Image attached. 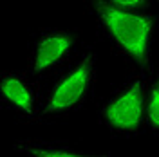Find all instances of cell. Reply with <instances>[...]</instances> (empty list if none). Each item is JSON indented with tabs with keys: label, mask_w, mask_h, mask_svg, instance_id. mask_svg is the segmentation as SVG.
Returning a JSON list of instances; mask_svg holds the SVG:
<instances>
[{
	"label": "cell",
	"mask_w": 159,
	"mask_h": 157,
	"mask_svg": "<svg viewBox=\"0 0 159 157\" xmlns=\"http://www.w3.org/2000/svg\"><path fill=\"white\" fill-rule=\"evenodd\" d=\"M145 127L159 134V83L152 79L148 85V98H147V125Z\"/></svg>",
	"instance_id": "obj_7"
},
{
	"label": "cell",
	"mask_w": 159,
	"mask_h": 157,
	"mask_svg": "<svg viewBox=\"0 0 159 157\" xmlns=\"http://www.w3.org/2000/svg\"><path fill=\"white\" fill-rule=\"evenodd\" d=\"M154 81H156V83H159V65H157V69H156V76H154Z\"/></svg>",
	"instance_id": "obj_9"
},
{
	"label": "cell",
	"mask_w": 159,
	"mask_h": 157,
	"mask_svg": "<svg viewBox=\"0 0 159 157\" xmlns=\"http://www.w3.org/2000/svg\"><path fill=\"white\" fill-rule=\"evenodd\" d=\"M78 49L76 34L65 29H43L36 34L29 52V72L43 76L67 67Z\"/></svg>",
	"instance_id": "obj_4"
},
{
	"label": "cell",
	"mask_w": 159,
	"mask_h": 157,
	"mask_svg": "<svg viewBox=\"0 0 159 157\" xmlns=\"http://www.w3.org/2000/svg\"><path fill=\"white\" fill-rule=\"evenodd\" d=\"M98 56L94 49H87L60 70L58 78L43 96L36 121L58 119L78 112L89 103L96 85Z\"/></svg>",
	"instance_id": "obj_2"
},
{
	"label": "cell",
	"mask_w": 159,
	"mask_h": 157,
	"mask_svg": "<svg viewBox=\"0 0 159 157\" xmlns=\"http://www.w3.org/2000/svg\"><path fill=\"white\" fill-rule=\"evenodd\" d=\"M148 85L145 70H139L114 88L103 101L99 119L110 134L130 137L147 125Z\"/></svg>",
	"instance_id": "obj_3"
},
{
	"label": "cell",
	"mask_w": 159,
	"mask_h": 157,
	"mask_svg": "<svg viewBox=\"0 0 159 157\" xmlns=\"http://www.w3.org/2000/svg\"><path fill=\"white\" fill-rule=\"evenodd\" d=\"M157 2H159V0H157Z\"/></svg>",
	"instance_id": "obj_10"
},
{
	"label": "cell",
	"mask_w": 159,
	"mask_h": 157,
	"mask_svg": "<svg viewBox=\"0 0 159 157\" xmlns=\"http://www.w3.org/2000/svg\"><path fill=\"white\" fill-rule=\"evenodd\" d=\"M0 103L20 118L36 121L43 98L34 74L22 70H4L0 76Z\"/></svg>",
	"instance_id": "obj_5"
},
{
	"label": "cell",
	"mask_w": 159,
	"mask_h": 157,
	"mask_svg": "<svg viewBox=\"0 0 159 157\" xmlns=\"http://www.w3.org/2000/svg\"><path fill=\"white\" fill-rule=\"evenodd\" d=\"M92 13L99 33L110 47L141 70L147 69L156 27L154 16L145 9H125L103 0H92Z\"/></svg>",
	"instance_id": "obj_1"
},
{
	"label": "cell",
	"mask_w": 159,
	"mask_h": 157,
	"mask_svg": "<svg viewBox=\"0 0 159 157\" xmlns=\"http://www.w3.org/2000/svg\"><path fill=\"white\" fill-rule=\"evenodd\" d=\"M103 2L118 7H125V9H145L150 0H103Z\"/></svg>",
	"instance_id": "obj_8"
},
{
	"label": "cell",
	"mask_w": 159,
	"mask_h": 157,
	"mask_svg": "<svg viewBox=\"0 0 159 157\" xmlns=\"http://www.w3.org/2000/svg\"><path fill=\"white\" fill-rule=\"evenodd\" d=\"M13 148L16 152L36 157H83L90 155L89 152H83L76 146H70L65 143L54 141H16Z\"/></svg>",
	"instance_id": "obj_6"
}]
</instances>
